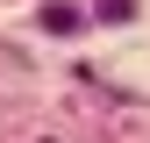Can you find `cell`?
Segmentation results:
<instances>
[{"mask_svg":"<svg viewBox=\"0 0 150 143\" xmlns=\"http://www.w3.org/2000/svg\"><path fill=\"white\" fill-rule=\"evenodd\" d=\"M43 29L50 36H71V29H79V7H71V0H50V7H43Z\"/></svg>","mask_w":150,"mask_h":143,"instance_id":"1","label":"cell"},{"mask_svg":"<svg viewBox=\"0 0 150 143\" xmlns=\"http://www.w3.org/2000/svg\"><path fill=\"white\" fill-rule=\"evenodd\" d=\"M100 14H107V22H129V14H136V0H100Z\"/></svg>","mask_w":150,"mask_h":143,"instance_id":"2","label":"cell"}]
</instances>
